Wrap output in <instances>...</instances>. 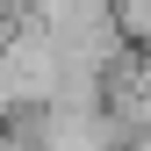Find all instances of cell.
<instances>
[{
  "label": "cell",
  "instance_id": "6da1fadb",
  "mask_svg": "<svg viewBox=\"0 0 151 151\" xmlns=\"http://www.w3.org/2000/svg\"><path fill=\"white\" fill-rule=\"evenodd\" d=\"M0 129H7V122H0Z\"/></svg>",
  "mask_w": 151,
  "mask_h": 151
}]
</instances>
